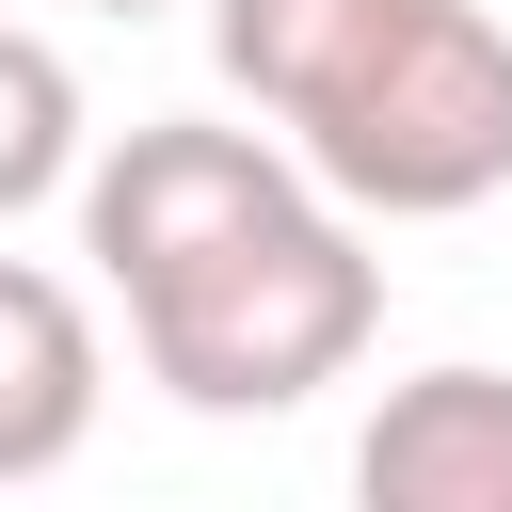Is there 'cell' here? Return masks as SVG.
I'll return each mask as SVG.
<instances>
[{
  "instance_id": "6da1fadb",
  "label": "cell",
  "mask_w": 512,
  "mask_h": 512,
  "mask_svg": "<svg viewBox=\"0 0 512 512\" xmlns=\"http://www.w3.org/2000/svg\"><path fill=\"white\" fill-rule=\"evenodd\" d=\"M80 256L192 416H288L384 336V256L352 240V208L288 144L208 112H144L80 160Z\"/></svg>"
},
{
  "instance_id": "7a4b0ae2",
  "label": "cell",
  "mask_w": 512,
  "mask_h": 512,
  "mask_svg": "<svg viewBox=\"0 0 512 512\" xmlns=\"http://www.w3.org/2000/svg\"><path fill=\"white\" fill-rule=\"evenodd\" d=\"M208 64L352 224L512 192V32L480 0H208Z\"/></svg>"
},
{
  "instance_id": "3957f363",
  "label": "cell",
  "mask_w": 512,
  "mask_h": 512,
  "mask_svg": "<svg viewBox=\"0 0 512 512\" xmlns=\"http://www.w3.org/2000/svg\"><path fill=\"white\" fill-rule=\"evenodd\" d=\"M352 512H512V368H416L352 432Z\"/></svg>"
},
{
  "instance_id": "277c9868",
  "label": "cell",
  "mask_w": 512,
  "mask_h": 512,
  "mask_svg": "<svg viewBox=\"0 0 512 512\" xmlns=\"http://www.w3.org/2000/svg\"><path fill=\"white\" fill-rule=\"evenodd\" d=\"M96 400H112V352H96V304L32 256H0V496L16 480H64L96 448Z\"/></svg>"
},
{
  "instance_id": "5b68a950",
  "label": "cell",
  "mask_w": 512,
  "mask_h": 512,
  "mask_svg": "<svg viewBox=\"0 0 512 512\" xmlns=\"http://www.w3.org/2000/svg\"><path fill=\"white\" fill-rule=\"evenodd\" d=\"M80 160H96V128H80V64H64L48 32H0V224L48 208V192H80Z\"/></svg>"
},
{
  "instance_id": "8992f818",
  "label": "cell",
  "mask_w": 512,
  "mask_h": 512,
  "mask_svg": "<svg viewBox=\"0 0 512 512\" xmlns=\"http://www.w3.org/2000/svg\"><path fill=\"white\" fill-rule=\"evenodd\" d=\"M96 16H160V0H96Z\"/></svg>"
}]
</instances>
